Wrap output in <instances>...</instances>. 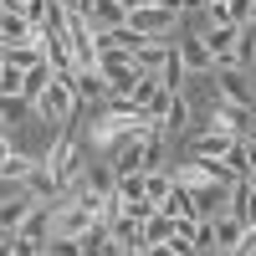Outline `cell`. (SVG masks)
<instances>
[{"mask_svg": "<svg viewBox=\"0 0 256 256\" xmlns=\"http://www.w3.org/2000/svg\"><path fill=\"white\" fill-rule=\"evenodd\" d=\"M36 251H41V246H31L26 236H16V256H36Z\"/></svg>", "mask_w": 256, "mask_h": 256, "instance_id": "obj_26", "label": "cell"}, {"mask_svg": "<svg viewBox=\"0 0 256 256\" xmlns=\"http://www.w3.org/2000/svg\"><path fill=\"white\" fill-rule=\"evenodd\" d=\"M190 195H195V216H200V220H220L226 210H230V184H220V180L190 190Z\"/></svg>", "mask_w": 256, "mask_h": 256, "instance_id": "obj_7", "label": "cell"}, {"mask_svg": "<svg viewBox=\"0 0 256 256\" xmlns=\"http://www.w3.org/2000/svg\"><path fill=\"white\" fill-rule=\"evenodd\" d=\"M180 62H184V72H190V77L216 72V56H210V46H205V36H200V31L180 41Z\"/></svg>", "mask_w": 256, "mask_h": 256, "instance_id": "obj_9", "label": "cell"}, {"mask_svg": "<svg viewBox=\"0 0 256 256\" xmlns=\"http://www.w3.org/2000/svg\"><path fill=\"white\" fill-rule=\"evenodd\" d=\"M251 20H256V0H251Z\"/></svg>", "mask_w": 256, "mask_h": 256, "instance_id": "obj_32", "label": "cell"}, {"mask_svg": "<svg viewBox=\"0 0 256 256\" xmlns=\"http://www.w3.org/2000/svg\"><path fill=\"white\" fill-rule=\"evenodd\" d=\"M236 138H241V134H230V128H200L190 148H195V159H226Z\"/></svg>", "mask_w": 256, "mask_h": 256, "instance_id": "obj_11", "label": "cell"}, {"mask_svg": "<svg viewBox=\"0 0 256 256\" xmlns=\"http://www.w3.org/2000/svg\"><path fill=\"white\" fill-rule=\"evenodd\" d=\"M164 241H174V216L154 210V216L144 220V246H164Z\"/></svg>", "mask_w": 256, "mask_h": 256, "instance_id": "obj_19", "label": "cell"}, {"mask_svg": "<svg viewBox=\"0 0 256 256\" xmlns=\"http://www.w3.org/2000/svg\"><path fill=\"white\" fill-rule=\"evenodd\" d=\"M210 56H216V67H236V41H241V26H200Z\"/></svg>", "mask_w": 256, "mask_h": 256, "instance_id": "obj_6", "label": "cell"}, {"mask_svg": "<svg viewBox=\"0 0 256 256\" xmlns=\"http://www.w3.org/2000/svg\"><path fill=\"white\" fill-rule=\"evenodd\" d=\"M16 236H26L31 246H46V241H52V205H36L31 216L20 220V230H16Z\"/></svg>", "mask_w": 256, "mask_h": 256, "instance_id": "obj_15", "label": "cell"}, {"mask_svg": "<svg viewBox=\"0 0 256 256\" xmlns=\"http://www.w3.org/2000/svg\"><path fill=\"white\" fill-rule=\"evenodd\" d=\"M46 164H52V174L62 180V190H72V184L82 180V169H88V159H82V144L67 138V134H62V138L46 148Z\"/></svg>", "mask_w": 256, "mask_h": 256, "instance_id": "obj_2", "label": "cell"}, {"mask_svg": "<svg viewBox=\"0 0 256 256\" xmlns=\"http://www.w3.org/2000/svg\"><path fill=\"white\" fill-rule=\"evenodd\" d=\"M148 256H180V251H174V241H164V246H148Z\"/></svg>", "mask_w": 256, "mask_h": 256, "instance_id": "obj_27", "label": "cell"}, {"mask_svg": "<svg viewBox=\"0 0 256 256\" xmlns=\"http://www.w3.org/2000/svg\"><path fill=\"white\" fill-rule=\"evenodd\" d=\"M88 20H92V36L113 31V26H128V6L123 0H88Z\"/></svg>", "mask_w": 256, "mask_h": 256, "instance_id": "obj_13", "label": "cell"}, {"mask_svg": "<svg viewBox=\"0 0 256 256\" xmlns=\"http://www.w3.org/2000/svg\"><path fill=\"white\" fill-rule=\"evenodd\" d=\"M169 190H174V169H144V195L154 205L169 200Z\"/></svg>", "mask_w": 256, "mask_h": 256, "instance_id": "obj_18", "label": "cell"}, {"mask_svg": "<svg viewBox=\"0 0 256 256\" xmlns=\"http://www.w3.org/2000/svg\"><path fill=\"white\" fill-rule=\"evenodd\" d=\"M216 98L241 102V108H256V92L246 88V67H216Z\"/></svg>", "mask_w": 256, "mask_h": 256, "instance_id": "obj_5", "label": "cell"}, {"mask_svg": "<svg viewBox=\"0 0 256 256\" xmlns=\"http://www.w3.org/2000/svg\"><path fill=\"white\" fill-rule=\"evenodd\" d=\"M118 200H144V169H134V174H118Z\"/></svg>", "mask_w": 256, "mask_h": 256, "instance_id": "obj_24", "label": "cell"}, {"mask_svg": "<svg viewBox=\"0 0 256 256\" xmlns=\"http://www.w3.org/2000/svg\"><path fill=\"white\" fill-rule=\"evenodd\" d=\"M0 56H6V67H20V72H31L46 62V46H41V36L36 41H6L0 46Z\"/></svg>", "mask_w": 256, "mask_h": 256, "instance_id": "obj_12", "label": "cell"}, {"mask_svg": "<svg viewBox=\"0 0 256 256\" xmlns=\"http://www.w3.org/2000/svg\"><path fill=\"white\" fill-rule=\"evenodd\" d=\"M205 256H236V251H220V246H216V251H205Z\"/></svg>", "mask_w": 256, "mask_h": 256, "instance_id": "obj_30", "label": "cell"}, {"mask_svg": "<svg viewBox=\"0 0 256 256\" xmlns=\"http://www.w3.org/2000/svg\"><path fill=\"white\" fill-rule=\"evenodd\" d=\"M169 52H174V36H144V46L134 52V67L144 77H159V67L169 62Z\"/></svg>", "mask_w": 256, "mask_h": 256, "instance_id": "obj_8", "label": "cell"}, {"mask_svg": "<svg viewBox=\"0 0 256 256\" xmlns=\"http://www.w3.org/2000/svg\"><path fill=\"white\" fill-rule=\"evenodd\" d=\"M0 77H6V56H0Z\"/></svg>", "mask_w": 256, "mask_h": 256, "instance_id": "obj_31", "label": "cell"}, {"mask_svg": "<svg viewBox=\"0 0 256 256\" xmlns=\"http://www.w3.org/2000/svg\"><path fill=\"white\" fill-rule=\"evenodd\" d=\"M184 77H190V72H184V62H180V41H174V52H169V62L159 67V82L180 92V88H184Z\"/></svg>", "mask_w": 256, "mask_h": 256, "instance_id": "obj_22", "label": "cell"}, {"mask_svg": "<svg viewBox=\"0 0 256 256\" xmlns=\"http://www.w3.org/2000/svg\"><path fill=\"white\" fill-rule=\"evenodd\" d=\"M241 236H246V226L226 210V216L216 220V246H220V251H236V246H241Z\"/></svg>", "mask_w": 256, "mask_h": 256, "instance_id": "obj_20", "label": "cell"}, {"mask_svg": "<svg viewBox=\"0 0 256 256\" xmlns=\"http://www.w3.org/2000/svg\"><path fill=\"white\" fill-rule=\"evenodd\" d=\"M210 0H180V10H205Z\"/></svg>", "mask_w": 256, "mask_h": 256, "instance_id": "obj_28", "label": "cell"}, {"mask_svg": "<svg viewBox=\"0 0 256 256\" xmlns=\"http://www.w3.org/2000/svg\"><path fill=\"white\" fill-rule=\"evenodd\" d=\"M123 6H128V16H134V10H144V6H154V0H123Z\"/></svg>", "mask_w": 256, "mask_h": 256, "instance_id": "obj_29", "label": "cell"}, {"mask_svg": "<svg viewBox=\"0 0 256 256\" xmlns=\"http://www.w3.org/2000/svg\"><path fill=\"white\" fill-rule=\"evenodd\" d=\"M67 82H72L77 102H108V77L98 72V62H82V67H72Z\"/></svg>", "mask_w": 256, "mask_h": 256, "instance_id": "obj_4", "label": "cell"}, {"mask_svg": "<svg viewBox=\"0 0 256 256\" xmlns=\"http://www.w3.org/2000/svg\"><path fill=\"white\" fill-rule=\"evenodd\" d=\"M26 195H31V200H41V205H56L62 195H67V190H62V180L52 174V164H46V159H41V164L31 169V180H26Z\"/></svg>", "mask_w": 256, "mask_h": 256, "instance_id": "obj_10", "label": "cell"}, {"mask_svg": "<svg viewBox=\"0 0 256 256\" xmlns=\"http://www.w3.org/2000/svg\"><path fill=\"white\" fill-rule=\"evenodd\" d=\"M184 128H190V102H184V92H174L169 118H164V134H184Z\"/></svg>", "mask_w": 256, "mask_h": 256, "instance_id": "obj_23", "label": "cell"}, {"mask_svg": "<svg viewBox=\"0 0 256 256\" xmlns=\"http://www.w3.org/2000/svg\"><path fill=\"white\" fill-rule=\"evenodd\" d=\"M36 164H41V159H31V154H16V148H10V154L0 159V184H10V180H16V184H26Z\"/></svg>", "mask_w": 256, "mask_h": 256, "instance_id": "obj_16", "label": "cell"}, {"mask_svg": "<svg viewBox=\"0 0 256 256\" xmlns=\"http://www.w3.org/2000/svg\"><path fill=\"white\" fill-rule=\"evenodd\" d=\"M56 77V67H52V62H41V67H31L26 72V88H20V98H26V102H36L41 92H46V82Z\"/></svg>", "mask_w": 256, "mask_h": 256, "instance_id": "obj_21", "label": "cell"}, {"mask_svg": "<svg viewBox=\"0 0 256 256\" xmlns=\"http://www.w3.org/2000/svg\"><path fill=\"white\" fill-rule=\"evenodd\" d=\"M230 216L241 226H256V184L251 180H236L230 184Z\"/></svg>", "mask_w": 256, "mask_h": 256, "instance_id": "obj_14", "label": "cell"}, {"mask_svg": "<svg viewBox=\"0 0 256 256\" xmlns=\"http://www.w3.org/2000/svg\"><path fill=\"white\" fill-rule=\"evenodd\" d=\"M36 205H41V200H31V195H16V200H6V205H0V230H20V220H26Z\"/></svg>", "mask_w": 256, "mask_h": 256, "instance_id": "obj_17", "label": "cell"}, {"mask_svg": "<svg viewBox=\"0 0 256 256\" xmlns=\"http://www.w3.org/2000/svg\"><path fill=\"white\" fill-rule=\"evenodd\" d=\"M180 6H159V0H154V6H144V10H134V16H128V26H134L138 36H174V26H180Z\"/></svg>", "mask_w": 256, "mask_h": 256, "instance_id": "obj_3", "label": "cell"}, {"mask_svg": "<svg viewBox=\"0 0 256 256\" xmlns=\"http://www.w3.org/2000/svg\"><path fill=\"white\" fill-rule=\"evenodd\" d=\"M31 113H36L41 123H72V113H77V92H72V82H67V77H52L46 92L31 102Z\"/></svg>", "mask_w": 256, "mask_h": 256, "instance_id": "obj_1", "label": "cell"}, {"mask_svg": "<svg viewBox=\"0 0 256 256\" xmlns=\"http://www.w3.org/2000/svg\"><path fill=\"white\" fill-rule=\"evenodd\" d=\"M0 16H6V6H0Z\"/></svg>", "mask_w": 256, "mask_h": 256, "instance_id": "obj_33", "label": "cell"}, {"mask_svg": "<svg viewBox=\"0 0 256 256\" xmlns=\"http://www.w3.org/2000/svg\"><path fill=\"white\" fill-rule=\"evenodd\" d=\"M46 251H52V256H82V241H72V236H52Z\"/></svg>", "mask_w": 256, "mask_h": 256, "instance_id": "obj_25", "label": "cell"}]
</instances>
